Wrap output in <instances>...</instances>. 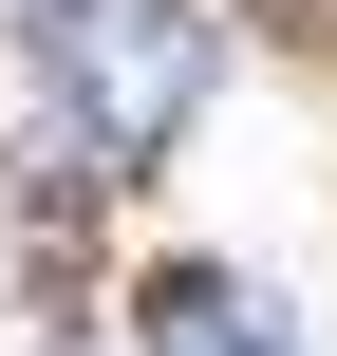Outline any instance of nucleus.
<instances>
[{"label":"nucleus","mask_w":337,"mask_h":356,"mask_svg":"<svg viewBox=\"0 0 337 356\" xmlns=\"http://www.w3.org/2000/svg\"><path fill=\"white\" fill-rule=\"evenodd\" d=\"M131 338H150V356H300V319H281L263 282H225V263H150Z\"/></svg>","instance_id":"f03ea898"},{"label":"nucleus","mask_w":337,"mask_h":356,"mask_svg":"<svg viewBox=\"0 0 337 356\" xmlns=\"http://www.w3.org/2000/svg\"><path fill=\"white\" fill-rule=\"evenodd\" d=\"M38 19V169H150L206 113V0H19Z\"/></svg>","instance_id":"f257e3e1"}]
</instances>
